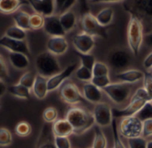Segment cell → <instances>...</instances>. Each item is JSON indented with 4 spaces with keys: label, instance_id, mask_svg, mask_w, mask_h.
Instances as JSON below:
<instances>
[{
    "label": "cell",
    "instance_id": "27",
    "mask_svg": "<svg viewBox=\"0 0 152 148\" xmlns=\"http://www.w3.org/2000/svg\"><path fill=\"white\" fill-rule=\"evenodd\" d=\"M97 21H99V23L103 26V27H107L109 26L112 21H113V17H114V11L112 8L110 7H107L102 9V11H100L97 15L95 16Z\"/></svg>",
    "mask_w": 152,
    "mask_h": 148
},
{
    "label": "cell",
    "instance_id": "51",
    "mask_svg": "<svg viewBox=\"0 0 152 148\" xmlns=\"http://www.w3.org/2000/svg\"><path fill=\"white\" fill-rule=\"evenodd\" d=\"M54 1H55V12L60 14L61 10L66 0H54Z\"/></svg>",
    "mask_w": 152,
    "mask_h": 148
},
{
    "label": "cell",
    "instance_id": "7",
    "mask_svg": "<svg viewBox=\"0 0 152 148\" xmlns=\"http://www.w3.org/2000/svg\"><path fill=\"white\" fill-rule=\"evenodd\" d=\"M81 27H82L83 32L90 36H93V37L98 36L103 38H108L106 27L102 26L97 21L96 17L89 12L82 14Z\"/></svg>",
    "mask_w": 152,
    "mask_h": 148
},
{
    "label": "cell",
    "instance_id": "23",
    "mask_svg": "<svg viewBox=\"0 0 152 148\" xmlns=\"http://www.w3.org/2000/svg\"><path fill=\"white\" fill-rule=\"evenodd\" d=\"M28 0H0V11L4 14H12L22 5L28 4Z\"/></svg>",
    "mask_w": 152,
    "mask_h": 148
},
{
    "label": "cell",
    "instance_id": "13",
    "mask_svg": "<svg viewBox=\"0 0 152 148\" xmlns=\"http://www.w3.org/2000/svg\"><path fill=\"white\" fill-rule=\"evenodd\" d=\"M149 102L145 99H133L131 98L130 103L123 109H112L113 116L115 118H124L129 116H134L137 113Z\"/></svg>",
    "mask_w": 152,
    "mask_h": 148
},
{
    "label": "cell",
    "instance_id": "32",
    "mask_svg": "<svg viewBox=\"0 0 152 148\" xmlns=\"http://www.w3.org/2000/svg\"><path fill=\"white\" fill-rule=\"evenodd\" d=\"M31 131H32V128H31L30 124L28 123L27 121H20L15 127L16 135L19 137H21V138L29 136L31 134Z\"/></svg>",
    "mask_w": 152,
    "mask_h": 148
},
{
    "label": "cell",
    "instance_id": "53",
    "mask_svg": "<svg viewBox=\"0 0 152 148\" xmlns=\"http://www.w3.org/2000/svg\"><path fill=\"white\" fill-rule=\"evenodd\" d=\"M121 1H125V0H94L93 3H116Z\"/></svg>",
    "mask_w": 152,
    "mask_h": 148
},
{
    "label": "cell",
    "instance_id": "19",
    "mask_svg": "<svg viewBox=\"0 0 152 148\" xmlns=\"http://www.w3.org/2000/svg\"><path fill=\"white\" fill-rule=\"evenodd\" d=\"M115 77L120 82L134 84V83L144 79V72L141 71L140 70H136V69L125 70V71L116 73Z\"/></svg>",
    "mask_w": 152,
    "mask_h": 148
},
{
    "label": "cell",
    "instance_id": "9",
    "mask_svg": "<svg viewBox=\"0 0 152 148\" xmlns=\"http://www.w3.org/2000/svg\"><path fill=\"white\" fill-rule=\"evenodd\" d=\"M93 115L95 124L99 127H108L111 125L113 121L112 108L106 103H98L94 106Z\"/></svg>",
    "mask_w": 152,
    "mask_h": 148
},
{
    "label": "cell",
    "instance_id": "18",
    "mask_svg": "<svg viewBox=\"0 0 152 148\" xmlns=\"http://www.w3.org/2000/svg\"><path fill=\"white\" fill-rule=\"evenodd\" d=\"M32 8L37 13L43 15L44 17L53 15L55 12V1L54 0H28Z\"/></svg>",
    "mask_w": 152,
    "mask_h": 148
},
{
    "label": "cell",
    "instance_id": "45",
    "mask_svg": "<svg viewBox=\"0 0 152 148\" xmlns=\"http://www.w3.org/2000/svg\"><path fill=\"white\" fill-rule=\"evenodd\" d=\"M142 137L144 138H148L152 137V119L146 120L143 121Z\"/></svg>",
    "mask_w": 152,
    "mask_h": 148
},
{
    "label": "cell",
    "instance_id": "43",
    "mask_svg": "<svg viewBox=\"0 0 152 148\" xmlns=\"http://www.w3.org/2000/svg\"><path fill=\"white\" fill-rule=\"evenodd\" d=\"M144 86L143 88L146 89L149 96L151 97L152 101V73L150 71L144 72V79H143Z\"/></svg>",
    "mask_w": 152,
    "mask_h": 148
},
{
    "label": "cell",
    "instance_id": "35",
    "mask_svg": "<svg viewBox=\"0 0 152 148\" xmlns=\"http://www.w3.org/2000/svg\"><path fill=\"white\" fill-rule=\"evenodd\" d=\"M76 76L79 80L82 81H89L92 80L94 78L93 70H90L83 65H81L77 71H76Z\"/></svg>",
    "mask_w": 152,
    "mask_h": 148
},
{
    "label": "cell",
    "instance_id": "8",
    "mask_svg": "<svg viewBox=\"0 0 152 148\" xmlns=\"http://www.w3.org/2000/svg\"><path fill=\"white\" fill-rule=\"evenodd\" d=\"M108 64L110 68L120 71L126 70L131 63V54L123 47H118L112 49L107 57Z\"/></svg>",
    "mask_w": 152,
    "mask_h": 148
},
{
    "label": "cell",
    "instance_id": "54",
    "mask_svg": "<svg viewBox=\"0 0 152 148\" xmlns=\"http://www.w3.org/2000/svg\"><path fill=\"white\" fill-rule=\"evenodd\" d=\"M147 148H152V140H150V141H148Z\"/></svg>",
    "mask_w": 152,
    "mask_h": 148
},
{
    "label": "cell",
    "instance_id": "6",
    "mask_svg": "<svg viewBox=\"0 0 152 148\" xmlns=\"http://www.w3.org/2000/svg\"><path fill=\"white\" fill-rule=\"evenodd\" d=\"M143 121L138 117L129 116L121 118L118 125V131L120 136L129 139L142 136Z\"/></svg>",
    "mask_w": 152,
    "mask_h": 148
},
{
    "label": "cell",
    "instance_id": "12",
    "mask_svg": "<svg viewBox=\"0 0 152 148\" xmlns=\"http://www.w3.org/2000/svg\"><path fill=\"white\" fill-rule=\"evenodd\" d=\"M77 63H72L70 65H69L67 68H65L64 70H62L61 71H60L58 74L51 77L48 79V90L49 91H53L55 89H57L58 88H61L64 83V81L69 79L72 73L77 71Z\"/></svg>",
    "mask_w": 152,
    "mask_h": 148
},
{
    "label": "cell",
    "instance_id": "3",
    "mask_svg": "<svg viewBox=\"0 0 152 148\" xmlns=\"http://www.w3.org/2000/svg\"><path fill=\"white\" fill-rule=\"evenodd\" d=\"M144 28L139 18L130 15V21L127 28V41L131 52L138 55L144 39Z\"/></svg>",
    "mask_w": 152,
    "mask_h": 148
},
{
    "label": "cell",
    "instance_id": "1",
    "mask_svg": "<svg viewBox=\"0 0 152 148\" xmlns=\"http://www.w3.org/2000/svg\"><path fill=\"white\" fill-rule=\"evenodd\" d=\"M124 9L130 15L136 16L143 24L144 32L152 31V0H125Z\"/></svg>",
    "mask_w": 152,
    "mask_h": 148
},
{
    "label": "cell",
    "instance_id": "15",
    "mask_svg": "<svg viewBox=\"0 0 152 148\" xmlns=\"http://www.w3.org/2000/svg\"><path fill=\"white\" fill-rule=\"evenodd\" d=\"M54 138L52 126L49 123H45L41 128L35 148H57Z\"/></svg>",
    "mask_w": 152,
    "mask_h": 148
},
{
    "label": "cell",
    "instance_id": "55",
    "mask_svg": "<svg viewBox=\"0 0 152 148\" xmlns=\"http://www.w3.org/2000/svg\"><path fill=\"white\" fill-rule=\"evenodd\" d=\"M89 1H91V2H94V0H89Z\"/></svg>",
    "mask_w": 152,
    "mask_h": 148
},
{
    "label": "cell",
    "instance_id": "33",
    "mask_svg": "<svg viewBox=\"0 0 152 148\" xmlns=\"http://www.w3.org/2000/svg\"><path fill=\"white\" fill-rule=\"evenodd\" d=\"M36 76L32 71H27L25 72L20 79L19 80V84L28 88V89L33 88L35 80H36Z\"/></svg>",
    "mask_w": 152,
    "mask_h": 148
},
{
    "label": "cell",
    "instance_id": "50",
    "mask_svg": "<svg viewBox=\"0 0 152 148\" xmlns=\"http://www.w3.org/2000/svg\"><path fill=\"white\" fill-rule=\"evenodd\" d=\"M143 43H144L147 46L152 48V31L151 32H149V33H146V34L144 35Z\"/></svg>",
    "mask_w": 152,
    "mask_h": 148
},
{
    "label": "cell",
    "instance_id": "24",
    "mask_svg": "<svg viewBox=\"0 0 152 148\" xmlns=\"http://www.w3.org/2000/svg\"><path fill=\"white\" fill-rule=\"evenodd\" d=\"M9 61L12 66L17 70H25L29 65V58L21 53H10Z\"/></svg>",
    "mask_w": 152,
    "mask_h": 148
},
{
    "label": "cell",
    "instance_id": "4",
    "mask_svg": "<svg viewBox=\"0 0 152 148\" xmlns=\"http://www.w3.org/2000/svg\"><path fill=\"white\" fill-rule=\"evenodd\" d=\"M35 64L37 71V74L47 79L61 71V65L57 61L55 55H53L48 51L40 53L36 58Z\"/></svg>",
    "mask_w": 152,
    "mask_h": 148
},
{
    "label": "cell",
    "instance_id": "20",
    "mask_svg": "<svg viewBox=\"0 0 152 148\" xmlns=\"http://www.w3.org/2000/svg\"><path fill=\"white\" fill-rule=\"evenodd\" d=\"M83 93L85 99H86L87 101L94 104L101 103V100L102 98V89H101L92 82H87L83 86Z\"/></svg>",
    "mask_w": 152,
    "mask_h": 148
},
{
    "label": "cell",
    "instance_id": "14",
    "mask_svg": "<svg viewBox=\"0 0 152 148\" xmlns=\"http://www.w3.org/2000/svg\"><path fill=\"white\" fill-rule=\"evenodd\" d=\"M72 43L76 50L82 54H89L95 46L94 37L85 32L75 35L73 37Z\"/></svg>",
    "mask_w": 152,
    "mask_h": 148
},
{
    "label": "cell",
    "instance_id": "25",
    "mask_svg": "<svg viewBox=\"0 0 152 148\" xmlns=\"http://www.w3.org/2000/svg\"><path fill=\"white\" fill-rule=\"evenodd\" d=\"M59 16H60L61 23L66 33L69 32L75 28L77 23V17L75 13H73L72 11H68L66 13L60 14Z\"/></svg>",
    "mask_w": 152,
    "mask_h": 148
},
{
    "label": "cell",
    "instance_id": "26",
    "mask_svg": "<svg viewBox=\"0 0 152 148\" xmlns=\"http://www.w3.org/2000/svg\"><path fill=\"white\" fill-rule=\"evenodd\" d=\"M13 20L15 22V25L24 30L30 29L29 25V20L30 15L26 13L25 11H18L13 15Z\"/></svg>",
    "mask_w": 152,
    "mask_h": 148
},
{
    "label": "cell",
    "instance_id": "41",
    "mask_svg": "<svg viewBox=\"0 0 152 148\" xmlns=\"http://www.w3.org/2000/svg\"><path fill=\"white\" fill-rule=\"evenodd\" d=\"M91 82L94 84L95 86H97L98 88H100L101 89H103L104 88H106L111 83L109 75L108 76H97V77L94 76Z\"/></svg>",
    "mask_w": 152,
    "mask_h": 148
},
{
    "label": "cell",
    "instance_id": "38",
    "mask_svg": "<svg viewBox=\"0 0 152 148\" xmlns=\"http://www.w3.org/2000/svg\"><path fill=\"white\" fill-rule=\"evenodd\" d=\"M111 127H112L114 148H126L124 143L122 142V140L120 138V134H119V131H118V126L116 119H113L112 123H111Z\"/></svg>",
    "mask_w": 152,
    "mask_h": 148
},
{
    "label": "cell",
    "instance_id": "34",
    "mask_svg": "<svg viewBox=\"0 0 152 148\" xmlns=\"http://www.w3.org/2000/svg\"><path fill=\"white\" fill-rule=\"evenodd\" d=\"M135 116L138 117L142 121L152 119V101L147 102L144 105V106L137 113Z\"/></svg>",
    "mask_w": 152,
    "mask_h": 148
},
{
    "label": "cell",
    "instance_id": "21",
    "mask_svg": "<svg viewBox=\"0 0 152 148\" xmlns=\"http://www.w3.org/2000/svg\"><path fill=\"white\" fill-rule=\"evenodd\" d=\"M52 129L55 137H69L74 134L73 127L67 119L57 120L53 123Z\"/></svg>",
    "mask_w": 152,
    "mask_h": 148
},
{
    "label": "cell",
    "instance_id": "48",
    "mask_svg": "<svg viewBox=\"0 0 152 148\" xmlns=\"http://www.w3.org/2000/svg\"><path fill=\"white\" fill-rule=\"evenodd\" d=\"M76 2H77V0H66L63 6H62V8H61V10L60 14H61L63 13H66L68 11H70V8L76 4Z\"/></svg>",
    "mask_w": 152,
    "mask_h": 148
},
{
    "label": "cell",
    "instance_id": "52",
    "mask_svg": "<svg viewBox=\"0 0 152 148\" xmlns=\"http://www.w3.org/2000/svg\"><path fill=\"white\" fill-rule=\"evenodd\" d=\"M8 91V88L6 87L5 83L4 82V80H0V96L3 97L4 95Z\"/></svg>",
    "mask_w": 152,
    "mask_h": 148
},
{
    "label": "cell",
    "instance_id": "31",
    "mask_svg": "<svg viewBox=\"0 0 152 148\" xmlns=\"http://www.w3.org/2000/svg\"><path fill=\"white\" fill-rule=\"evenodd\" d=\"M29 25H30V29H32V30H37V29L44 28L45 17L38 13H34V14L30 15Z\"/></svg>",
    "mask_w": 152,
    "mask_h": 148
},
{
    "label": "cell",
    "instance_id": "39",
    "mask_svg": "<svg viewBox=\"0 0 152 148\" xmlns=\"http://www.w3.org/2000/svg\"><path fill=\"white\" fill-rule=\"evenodd\" d=\"M12 142V136L9 130L2 127L0 129V146L8 147Z\"/></svg>",
    "mask_w": 152,
    "mask_h": 148
},
{
    "label": "cell",
    "instance_id": "28",
    "mask_svg": "<svg viewBox=\"0 0 152 148\" xmlns=\"http://www.w3.org/2000/svg\"><path fill=\"white\" fill-rule=\"evenodd\" d=\"M8 92L12 96L20 99H28L30 96V89L19 83L8 87Z\"/></svg>",
    "mask_w": 152,
    "mask_h": 148
},
{
    "label": "cell",
    "instance_id": "46",
    "mask_svg": "<svg viewBox=\"0 0 152 148\" xmlns=\"http://www.w3.org/2000/svg\"><path fill=\"white\" fill-rule=\"evenodd\" d=\"M132 98L133 99H145L147 101H151V97L149 96V95H148V93H147V91H146V89L144 88H138L135 91V93L133 95Z\"/></svg>",
    "mask_w": 152,
    "mask_h": 148
},
{
    "label": "cell",
    "instance_id": "22",
    "mask_svg": "<svg viewBox=\"0 0 152 148\" xmlns=\"http://www.w3.org/2000/svg\"><path fill=\"white\" fill-rule=\"evenodd\" d=\"M34 95L38 99H45L47 96L48 90V79L39 74H37L36 80L32 88Z\"/></svg>",
    "mask_w": 152,
    "mask_h": 148
},
{
    "label": "cell",
    "instance_id": "40",
    "mask_svg": "<svg viewBox=\"0 0 152 148\" xmlns=\"http://www.w3.org/2000/svg\"><path fill=\"white\" fill-rule=\"evenodd\" d=\"M110 72L109 70V66L101 62H96L94 69H93V74L94 76L97 77V76H108Z\"/></svg>",
    "mask_w": 152,
    "mask_h": 148
},
{
    "label": "cell",
    "instance_id": "2",
    "mask_svg": "<svg viewBox=\"0 0 152 148\" xmlns=\"http://www.w3.org/2000/svg\"><path fill=\"white\" fill-rule=\"evenodd\" d=\"M66 119L72 125L74 134L77 136L83 135L95 124L94 115L79 107L69 108L67 112Z\"/></svg>",
    "mask_w": 152,
    "mask_h": 148
},
{
    "label": "cell",
    "instance_id": "10",
    "mask_svg": "<svg viewBox=\"0 0 152 148\" xmlns=\"http://www.w3.org/2000/svg\"><path fill=\"white\" fill-rule=\"evenodd\" d=\"M61 99L69 105H75L84 101V96L79 91L78 88L71 82L64 83L59 90Z\"/></svg>",
    "mask_w": 152,
    "mask_h": 148
},
{
    "label": "cell",
    "instance_id": "44",
    "mask_svg": "<svg viewBox=\"0 0 152 148\" xmlns=\"http://www.w3.org/2000/svg\"><path fill=\"white\" fill-rule=\"evenodd\" d=\"M54 142L57 148H71L69 137H55Z\"/></svg>",
    "mask_w": 152,
    "mask_h": 148
},
{
    "label": "cell",
    "instance_id": "30",
    "mask_svg": "<svg viewBox=\"0 0 152 148\" xmlns=\"http://www.w3.org/2000/svg\"><path fill=\"white\" fill-rule=\"evenodd\" d=\"M6 37L12 38V39H16V40H26V31L19 27L15 26H12L10 28H8L5 31L4 34Z\"/></svg>",
    "mask_w": 152,
    "mask_h": 148
},
{
    "label": "cell",
    "instance_id": "29",
    "mask_svg": "<svg viewBox=\"0 0 152 148\" xmlns=\"http://www.w3.org/2000/svg\"><path fill=\"white\" fill-rule=\"evenodd\" d=\"M107 147V138L101 130V127H94V138L92 148H106Z\"/></svg>",
    "mask_w": 152,
    "mask_h": 148
},
{
    "label": "cell",
    "instance_id": "37",
    "mask_svg": "<svg viewBox=\"0 0 152 148\" xmlns=\"http://www.w3.org/2000/svg\"><path fill=\"white\" fill-rule=\"evenodd\" d=\"M43 119L45 123H53L58 120V111L54 107H47L43 113Z\"/></svg>",
    "mask_w": 152,
    "mask_h": 148
},
{
    "label": "cell",
    "instance_id": "42",
    "mask_svg": "<svg viewBox=\"0 0 152 148\" xmlns=\"http://www.w3.org/2000/svg\"><path fill=\"white\" fill-rule=\"evenodd\" d=\"M148 141L143 137H138L134 138L128 139V147L129 148H147Z\"/></svg>",
    "mask_w": 152,
    "mask_h": 148
},
{
    "label": "cell",
    "instance_id": "36",
    "mask_svg": "<svg viewBox=\"0 0 152 148\" xmlns=\"http://www.w3.org/2000/svg\"><path fill=\"white\" fill-rule=\"evenodd\" d=\"M78 57L80 58V61H81V65L90 69V70H93L94 69V66L96 63V60H95V57L90 54H82V53H79V52H77Z\"/></svg>",
    "mask_w": 152,
    "mask_h": 148
},
{
    "label": "cell",
    "instance_id": "47",
    "mask_svg": "<svg viewBox=\"0 0 152 148\" xmlns=\"http://www.w3.org/2000/svg\"><path fill=\"white\" fill-rule=\"evenodd\" d=\"M0 76L1 80H4L5 77H8V70H7V65L5 64V62L3 58V56L0 57Z\"/></svg>",
    "mask_w": 152,
    "mask_h": 148
},
{
    "label": "cell",
    "instance_id": "11",
    "mask_svg": "<svg viewBox=\"0 0 152 148\" xmlns=\"http://www.w3.org/2000/svg\"><path fill=\"white\" fill-rule=\"evenodd\" d=\"M0 45L11 53H21L28 56L30 54L29 47L26 40H16L4 35L0 39Z\"/></svg>",
    "mask_w": 152,
    "mask_h": 148
},
{
    "label": "cell",
    "instance_id": "17",
    "mask_svg": "<svg viewBox=\"0 0 152 148\" xmlns=\"http://www.w3.org/2000/svg\"><path fill=\"white\" fill-rule=\"evenodd\" d=\"M47 51L53 55H61L69 48V43L64 37H51L46 43Z\"/></svg>",
    "mask_w": 152,
    "mask_h": 148
},
{
    "label": "cell",
    "instance_id": "49",
    "mask_svg": "<svg viewBox=\"0 0 152 148\" xmlns=\"http://www.w3.org/2000/svg\"><path fill=\"white\" fill-rule=\"evenodd\" d=\"M143 66L146 70L152 68V52L145 57V59L143 61Z\"/></svg>",
    "mask_w": 152,
    "mask_h": 148
},
{
    "label": "cell",
    "instance_id": "16",
    "mask_svg": "<svg viewBox=\"0 0 152 148\" xmlns=\"http://www.w3.org/2000/svg\"><path fill=\"white\" fill-rule=\"evenodd\" d=\"M44 30L46 34L51 37H64L66 34L59 15H51L45 17V25Z\"/></svg>",
    "mask_w": 152,
    "mask_h": 148
},
{
    "label": "cell",
    "instance_id": "5",
    "mask_svg": "<svg viewBox=\"0 0 152 148\" xmlns=\"http://www.w3.org/2000/svg\"><path fill=\"white\" fill-rule=\"evenodd\" d=\"M133 88L134 84L117 82L110 83L109 86L104 88L102 91L113 103L117 105H123L128 99Z\"/></svg>",
    "mask_w": 152,
    "mask_h": 148
}]
</instances>
